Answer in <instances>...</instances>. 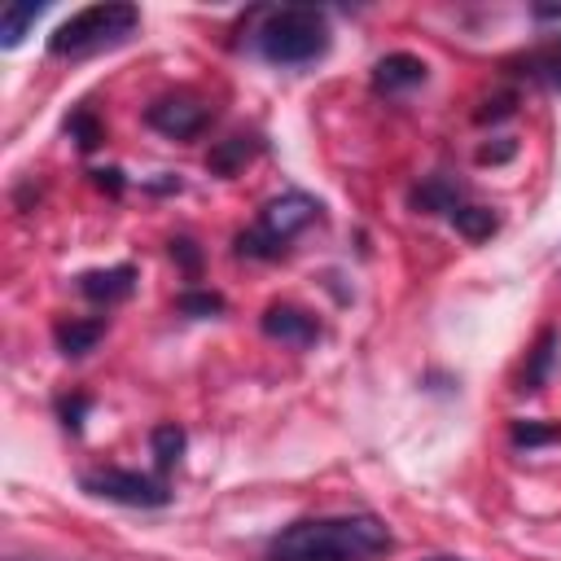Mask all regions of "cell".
<instances>
[{
    "mask_svg": "<svg viewBox=\"0 0 561 561\" xmlns=\"http://www.w3.org/2000/svg\"><path fill=\"white\" fill-rule=\"evenodd\" d=\"M394 535L373 513H324L280 526L267 539V561H381Z\"/></svg>",
    "mask_w": 561,
    "mask_h": 561,
    "instance_id": "1",
    "label": "cell"
},
{
    "mask_svg": "<svg viewBox=\"0 0 561 561\" xmlns=\"http://www.w3.org/2000/svg\"><path fill=\"white\" fill-rule=\"evenodd\" d=\"M254 48L272 66L320 61L329 53V18L320 9H307V4L272 9V13H263V22L254 31Z\"/></svg>",
    "mask_w": 561,
    "mask_h": 561,
    "instance_id": "2",
    "label": "cell"
},
{
    "mask_svg": "<svg viewBox=\"0 0 561 561\" xmlns=\"http://www.w3.org/2000/svg\"><path fill=\"white\" fill-rule=\"evenodd\" d=\"M140 26V9L136 4H88L79 13H70L53 35H48V57H92L101 48H114L123 39H131Z\"/></svg>",
    "mask_w": 561,
    "mask_h": 561,
    "instance_id": "3",
    "label": "cell"
},
{
    "mask_svg": "<svg viewBox=\"0 0 561 561\" xmlns=\"http://www.w3.org/2000/svg\"><path fill=\"white\" fill-rule=\"evenodd\" d=\"M316 219H320V202H311L307 193H280L259 210V219L245 232H237L232 245L241 259H280L289 241Z\"/></svg>",
    "mask_w": 561,
    "mask_h": 561,
    "instance_id": "4",
    "label": "cell"
},
{
    "mask_svg": "<svg viewBox=\"0 0 561 561\" xmlns=\"http://www.w3.org/2000/svg\"><path fill=\"white\" fill-rule=\"evenodd\" d=\"M79 486L96 500H110V504H127V508H162L171 504V491L162 478L153 473H140V469H118V465H105V469H83L79 473Z\"/></svg>",
    "mask_w": 561,
    "mask_h": 561,
    "instance_id": "5",
    "label": "cell"
},
{
    "mask_svg": "<svg viewBox=\"0 0 561 561\" xmlns=\"http://www.w3.org/2000/svg\"><path fill=\"white\" fill-rule=\"evenodd\" d=\"M145 123H149L153 131L171 136V140H193V136L206 131L210 110H206L197 96H188V92H171V96H158V101L145 110Z\"/></svg>",
    "mask_w": 561,
    "mask_h": 561,
    "instance_id": "6",
    "label": "cell"
},
{
    "mask_svg": "<svg viewBox=\"0 0 561 561\" xmlns=\"http://www.w3.org/2000/svg\"><path fill=\"white\" fill-rule=\"evenodd\" d=\"M259 329H263V337L285 342V346H316L320 342V320L311 311H302L298 302H272L259 316Z\"/></svg>",
    "mask_w": 561,
    "mask_h": 561,
    "instance_id": "7",
    "label": "cell"
},
{
    "mask_svg": "<svg viewBox=\"0 0 561 561\" xmlns=\"http://www.w3.org/2000/svg\"><path fill=\"white\" fill-rule=\"evenodd\" d=\"M430 79V66L416 57V53H386L373 61V88L386 92V96H399V92H412Z\"/></svg>",
    "mask_w": 561,
    "mask_h": 561,
    "instance_id": "8",
    "label": "cell"
},
{
    "mask_svg": "<svg viewBox=\"0 0 561 561\" xmlns=\"http://www.w3.org/2000/svg\"><path fill=\"white\" fill-rule=\"evenodd\" d=\"M131 289H136V267H131V263L96 267V272H83V276H79V294H83L88 302H101V307L123 302Z\"/></svg>",
    "mask_w": 561,
    "mask_h": 561,
    "instance_id": "9",
    "label": "cell"
},
{
    "mask_svg": "<svg viewBox=\"0 0 561 561\" xmlns=\"http://www.w3.org/2000/svg\"><path fill=\"white\" fill-rule=\"evenodd\" d=\"M513 75L535 79V83H548V88L561 92V35H552V39H543L539 48L522 53V57L513 61Z\"/></svg>",
    "mask_w": 561,
    "mask_h": 561,
    "instance_id": "10",
    "label": "cell"
},
{
    "mask_svg": "<svg viewBox=\"0 0 561 561\" xmlns=\"http://www.w3.org/2000/svg\"><path fill=\"white\" fill-rule=\"evenodd\" d=\"M101 333H105V320H101V316H96V320H75V316H61V320L53 324V342H57V351H61L66 359L88 355V351L101 342Z\"/></svg>",
    "mask_w": 561,
    "mask_h": 561,
    "instance_id": "11",
    "label": "cell"
},
{
    "mask_svg": "<svg viewBox=\"0 0 561 561\" xmlns=\"http://www.w3.org/2000/svg\"><path fill=\"white\" fill-rule=\"evenodd\" d=\"M259 149H263V140H259V136L237 131V136H228V140H215V145H210L206 167H210L215 175H237V171H241Z\"/></svg>",
    "mask_w": 561,
    "mask_h": 561,
    "instance_id": "12",
    "label": "cell"
},
{
    "mask_svg": "<svg viewBox=\"0 0 561 561\" xmlns=\"http://www.w3.org/2000/svg\"><path fill=\"white\" fill-rule=\"evenodd\" d=\"M460 193H465V188H460L456 180H447V175H430L425 184L412 188L408 202H412L416 210H443V215H451V210L460 206Z\"/></svg>",
    "mask_w": 561,
    "mask_h": 561,
    "instance_id": "13",
    "label": "cell"
},
{
    "mask_svg": "<svg viewBox=\"0 0 561 561\" xmlns=\"http://www.w3.org/2000/svg\"><path fill=\"white\" fill-rule=\"evenodd\" d=\"M184 447H188V434H184L175 421H162V425H153V430H149V451H153L158 473L175 469V465H180V456H184Z\"/></svg>",
    "mask_w": 561,
    "mask_h": 561,
    "instance_id": "14",
    "label": "cell"
},
{
    "mask_svg": "<svg viewBox=\"0 0 561 561\" xmlns=\"http://www.w3.org/2000/svg\"><path fill=\"white\" fill-rule=\"evenodd\" d=\"M552 359H557V329H543L539 342L526 355V368H522V386L517 390H539L548 381V373H552Z\"/></svg>",
    "mask_w": 561,
    "mask_h": 561,
    "instance_id": "15",
    "label": "cell"
},
{
    "mask_svg": "<svg viewBox=\"0 0 561 561\" xmlns=\"http://www.w3.org/2000/svg\"><path fill=\"white\" fill-rule=\"evenodd\" d=\"M447 219L456 224V232H460L465 241H486V237L500 228V215H495L491 206H473V202H460Z\"/></svg>",
    "mask_w": 561,
    "mask_h": 561,
    "instance_id": "16",
    "label": "cell"
},
{
    "mask_svg": "<svg viewBox=\"0 0 561 561\" xmlns=\"http://www.w3.org/2000/svg\"><path fill=\"white\" fill-rule=\"evenodd\" d=\"M39 13H44V4H35V0L4 4V13H0V44H4V48H18L22 35H26V26H35Z\"/></svg>",
    "mask_w": 561,
    "mask_h": 561,
    "instance_id": "17",
    "label": "cell"
},
{
    "mask_svg": "<svg viewBox=\"0 0 561 561\" xmlns=\"http://www.w3.org/2000/svg\"><path fill=\"white\" fill-rule=\"evenodd\" d=\"M508 438L513 447H548V443H561V425L557 421H513L508 425Z\"/></svg>",
    "mask_w": 561,
    "mask_h": 561,
    "instance_id": "18",
    "label": "cell"
},
{
    "mask_svg": "<svg viewBox=\"0 0 561 561\" xmlns=\"http://www.w3.org/2000/svg\"><path fill=\"white\" fill-rule=\"evenodd\" d=\"M66 136H70L83 153H92V149L105 140V127H101V118H96L92 110H75V114L66 118Z\"/></svg>",
    "mask_w": 561,
    "mask_h": 561,
    "instance_id": "19",
    "label": "cell"
},
{
    "mask_svg": "<svg viewBox=\"0 0 561 561\" xmlns=\"http://www.w3.org/2000/svg\"><path fill=\"white\" fill-rule=\"evenodd\" d=\"M175 307L184 311V316H224V294H215V289H184L180 298H175Z\"/></svg>",
    "mask_w": 561,
    "mask_h": 561,
    "instance_id": "20",
    "label": "cell"
},
{
    "mask_svg": "<svg viewBox=\"0 0 561 561\" xmlns=\"http://www.w3.org/2000/svg\"><path fill=\"white\" fill-rule=\"evenodd\" d=\"M53 408H57V421H61L70 434H79V430H83V416L92 412V399L75 390V394H57V403H53Z\"/></svg>",
    "mask_w": 561,
    "mask_h": 561,
    "instance_id": "21",
    "label": "cell"
},
{
    "mask_svg": "<svg viewBox=\"0 0 561 561\" xmlns=\"http://www.w3.org/2000/svg\"><path fill=\"white\" fill-rule=\"evenodd\" d=\"M171 259H175L188 276H197V272H202V250H197V241H193V237H171Z\"/></svg>",
    "mask_w": 561,
    "mask_h": 561,
    "instance_id": "22",
    "label": "cell"
},
{
    "mask_svg": "<svg viewBox=\"0 0 561 561\" xmlns=\"http://www.w3.org/2000/svg\"><path fill=\"white\" fill-rule=\"evenodd\" d=\"M513 101H517L513 92H495V96H486V101H482V110H478L473 118H478V123H495V118H508V114H513Z\"/></svg>",
    "mask_w": 561,
    "mask_h": 561,
    "instance_id": "23",
    "label": "cell"
},
{
    "mask_svg": "<svg viewBox=\"0 0 561 561\" xmlns=\"http://www.w3.org/2000/svg\"><path fill=\"white\" fill-rule=\"evenodd\" d=\"M517 153V140H508V136H500V145H482L478 149V162L486 167V162H508Z\"/></svg>",
    "mask_w": 561,
    "mask_h": 561,
    "instance_id": "24",
    "label": "cell"
},
{
    "mask_svg": "<svg viewBox=\"0 0 561 561\" xmlns=\"http://www.w3.org/2000/svg\"><path fill=\"white\" fill-rule=\"evenodd\" d=\"M92 184L105 188L110 197H118V193H123V171H118V167H96V171H92Z\"/></svg>",
    "mask_w": 561,
    "mask_h": 561,
    "instance_id": "25",
    "label": "cell"
},
{
    "mask_svg": "<svg viewBox=\"0 0 561 561\" xmlns=\"http://www.w3.org/2000/svg\"><path fill=\"white\" fill-rule=\"evenodd\" d=\"M530 13H535V22H561V9H548V4H535Z\"/></svg>",
    "mask_w": 561,
    "mask_h": 561,
    "instance_id": "26",
    "label": "cell"
},
{
    "mask_svg": "<svg viewBox=\"0 0 561 561\" xmlns=\"http://www.w3.org/2000/svg\"><path fill=\"white\" fill-rule=\"evenodd\" d=\"M425 561H465V557H447V552H438V557H425Z\"/></svg>",
    "mask_w": 561,
    "mask_h": 561,
    "instance_id": "27",
    "label": "cell"
}]
</instances>
